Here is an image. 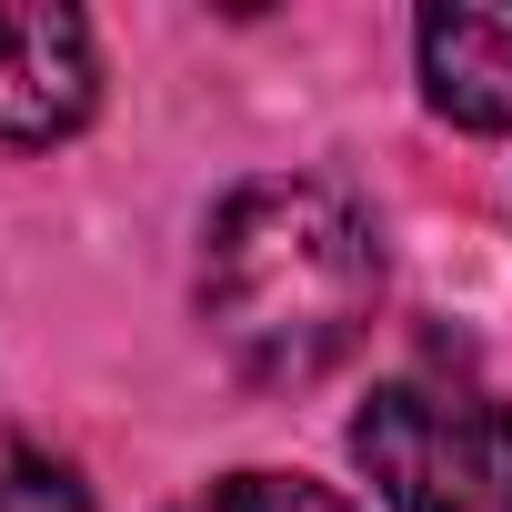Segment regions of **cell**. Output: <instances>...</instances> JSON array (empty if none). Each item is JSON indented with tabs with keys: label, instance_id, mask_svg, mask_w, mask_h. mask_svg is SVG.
<instances>
[{
	"label": "cell",
	"instance_id": "1",
	"mask_svg": "<svg viewBox=\"0 0 512 512\" xmlns=\"http://www.w3.org/2000/svg\"><path fill=\"white\" fill-rule=\"evenodd\" d=\"M382 312V251L372 221L332 181H241L201 241V322L241 382L302 392Z\"/></svg>",
	"mask_w": 512,
	"mask_h": 512
},
{
	"label": "cell",
	"instance_id": "2",
	"mask_svg": "<svg viewBox=\"0 0 512 512\" xmlns=\"http://www.w3.org/2000/svg\"><path fill=\"white\" fill-rule=\"evenodd\" d=\"M352 462L392 512H512V402L472 382H382L352 412Z\"/></svg>",
	"mask_w": 512,
	"mask_h": 512
},
{
	"label": "cell",
	"instance_id": "3",
	"mask_svg": "<svg viewBox=\"0 0 512 512\" xmlns=\"http://www.w3.org/2000/svg\"><path fill=\"white\" fill-rule=\"evenodd\" d=\"M101 71L91 31L61 0H0V151H51L91 121Z\"/></svg>",
	"mask_w": 512,
	"mask_h": 512
},
{
	"label": "cell",
	"instance_id": "4",
	"mask_svg": "<svg viewBox=\"0 0 512 512\" xmlns=\"http://www.w3.org/2000/svg\"><path fill=\"white\" fill-rule=\"evenodd\" d=\"M422 91L462 131H512V0L422 11Z\"/></svg>",
	"mask_w": 512,
	"mask_h": 512
},
{
	"label": "cell",
	"instance_id": "5",
	"mask_svg": "<svg viewBox=\"0 0 512 512\" xmlns=\"http://www.w3.org/2000/svg\"><path fill=\"white\" fill-rule=\"evenodd\" d=\"M0 512H91V482H81L61 452L0 432Z\"/></svg>",
	"mask_w": 512,
	"mask_h": 512
},
{
	"label": "cell",
	"instance_id": "6",
	"mask_svg": "<svg viewBox=\"0 0 512 512\" xmlns=\"http://www.w3.org/2000/svg\"><path fill=\"white\" fill-rule=\"evenodd\" d=\"M171 512H362V502H342L332 482H302V472H231V482H211Z\"/></svg>",
	"mask_w": 512,
	"mask_h": 512
}]
</instances>
